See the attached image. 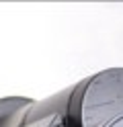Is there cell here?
Returning a JSON list of instances; mask_svg holds the SVG:
<instances>
[{"label":"cell","instance_id":"obj_1","mask_svg":"<svg viewBox=\"0 0 123 127\" xmlns=\"http://www.w3.org/2000/svg\"><path fill=\"white\" fill-rule=\"evenodd\" d=\"M101 127H123V113H119V115H113L109 121H105Z\"/></svg>","mask_w":123,"mask_h":127}]
</instances>
